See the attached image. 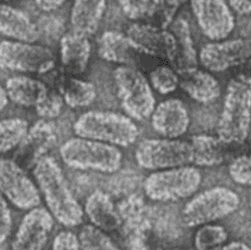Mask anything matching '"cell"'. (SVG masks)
Instances as JSON below:
<instances>
[{"label": "cell", "mask_w": 251, "mask_h": 250, "mask_svg": "<svg viewBox=\"0 0 251 250\" xmlns=\"http://www.w3.org/2000/svg\"><path fill=\"white\" fill-rule=\"evenodd\" d=\"M33 175L53 217L68 227L82 222L83 210L70 191L63 171L52 157L37 161Z\"/></svg>", "instance_id": "1"}, {"label": "cell", "mask_w": 251, "mask_h": 250, "mask_svg": "<svg viewBox=\"0 0 251 250\" xmlns=\"http://www.w3.org/2000/svg\"><path fill=\"white\" fill-rule=\"evenodd\" d=\"M251 123V82L239 75L228 84L216 131L224 144H242Z\"/></svg>", "instance_id": "2"}, {"label": "cell", "mask_w": 251, "mask_h": 250, "mask_svg": "<svg viewBox=\"0 0 251 250\" xmlns=\"http://www.w3.org/2000/svg\"><path fill=\"white\" fill-rule=\"evenodd\" d=\"M80 138L127 147L135 143L139 130L129 116L111 111L91 110L84 113L74 124Z\"/></svg>", "instance_id": "3"}, {"label": "cell", "mask_w": 251, "mask_h": 250, "mask_svg": "<svg viewBox=\"0 0 251 250\" xmlns=\"http://www.w3.org/2000/svg\"><path fill=\"white\" fill-rule=\"evenodd\" d=\"M63 162L70 168L79 170L111 174L119 170L123 154L115 145L88 138H70L60 148Z\"/></svg>", "instance_id": "4"}, {"label": "cell", "mask_w": 251, "mask_h": 250, "mask_svg": "<svg viewBox=\"0 0 251 250\" xmlns=\"http://www.w3.org/2000/svg\"><path fill=\"white\" fill-rule=\"evenodd\" d=\"M114 79L121 106L130 118L144 121L151 116L155 98L142 73L131 66H120L114 71Z\"/></svg>", "instance_id": "5"}, {"label": "cell", "mask_w": 251, "mask_h": 250, "mask_svg": "<svg viewBox=\"0 0 251 250\" xmlns=\"http://www.w3.org/2000/svg\"><path fill=\"white\" fill-rule=\"evenodd\" d=\"M201 179V172L194 167L169 168L149 175L144 183V190L154 201H178L194 194Z\"/></svg>", "instance_id": "6"}, {"label": "cell", "mask_w": 251, "mask_h": 250, "mask_svg": "<svg viewBox=\"0 0 251 250\" xmlns=\"http://www.w3.org/2000/svg\"><path fill=\"white\" fill-rule=\"evenodd\" d=\"M240 204L238 195L226 187L211 188L188 201L182 210V221L188 227L206 225L234 213Z\"/></svg>", "instance_id": "7"}, {"label": "cell", "mask_w": 251, "mask_h": 250, "mask_svg": "<svg viewBox=\"0 0 251 250\" xmlns=\"http://www.w3.org/2000/svg\"><path fill=\"white\" fill-rule=\"evenodd\" d=\"M138 164L149 170H165L193 163V150L187 142L163 138H147L135 150Z\"/></svg>", "instance_id": "8"}, {"label": "cell", "mask_w": 251, "mask_h": 250, "mask_svg": "<svg viewBox=\"0 0 251 250\" xmlns=\"http://www.w3.org/2000/svg\"><path fill=\"white\" fill-rule=\"evenodd\" d=\"M56 57L49 48L31 43L3 40L1 67L24 73L44 74L55 66Z\"/></svg>", "instance_id": "9"}, {"label": "cell", "mask_w": 251, "mask_h": 250, "mask_svg": "<svg viewBox=\"0 0 251 250\" xmlns=\"http://www.w3.org/2000/svg\"><path fill=\"white\" fill-rule=\"evenodd\" d=\"M1 190L3 197L20 209L31 210L40 204V191L35 184L10 159L1 161Z\"/></svg>", "instance_id": "10"}, {"label": "cell", "mask_w": 251, "mask_h": 250, "mask_svg": "<svg viewBox=\"0 0 251 250\" xmlns=\"http://www.w3.org/2000/svg\"><path fill=\"white\" fill-rule=\"evenodd\" d=\"M199 27L209 40H225L234 29L235 19L225 0H191Z\"/></svg>", "instance_id": "11"}, {"label": "cell", "mask_w": 251, "mask_h": 250, "mask_svg": "<svg viewBox=\"0 0 251 250\" xmlns=\"http://www.w3.org/2000/svg\"><path fill=\"white\" fill-rule=\"evenodd\" d=\"M54 220L44 207L33 208L24 216L11 243L10 250H43Z\"/></svg>", "instance_id": "12"}, {"label": "cell", "mask_w": 251, "mask_h": 250, "mask_svg": "<svg viewBox=\"0 0 251 250\" xmlns=\"http://www.w3.org/2000/svg\"><path fill=\"white\" fill-rule=\"evenodd\" d=\"M251 57V45L246 40H226L206 45L199 55L202 66L213 72H222L245 64Z\"/></svg>", "instance_id": "13"}, {"label": "cell", "mask_w": 251, "mask_h": 250, "mask_svg": "<svg viewBox=\"0 0 251 250\" xmlns=\"http://www.w3.org/2000/svg\"><path fill=\"white\" fill-rule=\"evenodd\" d=\"M129 39L139 52L162 56L173 63L176 56V39L170 31L152 24L135 23L129 26Z\"/></svg>", "instance_id": "14"}, {"label": "cell", "mask_w": 251, "mask_h": 250, "mask_svg": "<svg viewBox=\"0 0 251 250\" xmlns=\"http://www.w3.org/2000/svg\"><path fill=\"white\" fill-rule=\"evenodd\" d=\"M153 129L165 138L176 139L184 135L190 125V115L184 102L176 99L159 103L151 115Z\"/></svg>", "instance_id": "15"}, {"label": "cell", "mask_w": 251, "mask_h": 250, "mask_svg": "<svg viewBox=\"0 0 251 250\" xmlns=\"http://www.w3.org/2000/svg\"><path fill=\"white\" fill-rule=\"evenodd\" d=\"M1 33L24 43H34L40 37L39 27L26 14L7 4L1 6Z\"/></svg>", "instance_id": "16"}, {"label": "cell", "mask_w": 251, "mask_h": 250, "mask_svg": "<svg viewBox=\"0 0 251 250\" xmlns=\"http://www.w3.org/2000/svg\"><path fill=\"white\" fill-rule=\"evenodd\" d=\"M106 10V0H75L70 12L74 33L92 36L96 33Z\"/></svg>", "instance_id": "17"}, {"label": "cell", "mask_w": 251, "mask_h": 250, "mask_svg": "<svg viewBox=\"0 0 251 250\" xmlns=\"http://www.w3.org/2000/svg\"><path fill=\"white\" fill-rule=\"evenodd\" d=\"M91 52L92 46L88 38L79 33H66L60 40L61 61L65 69L73 74L85 71Z\"/></svg>", "instance_id": "18"}, {"label": "cell", "mask_w": 251, "mask_h": 250, "mask_svg": "<svg viewBox=\"0 0 251 250\" xmlns=\"http://www.w3.org/2000/svg\"><path fill=\"white\" fill-rule=\"evenodd\" d=\"M179 86L193 100L201 103L213 102L221 95L217 79L210 74L197 69L180 73Z\"/></svg>", "instance_id": "19"}, {"label": "cell", "mask_w": 251, "mask_h": 250, "mask_svg": "<svg viewBox=\"0 0 251 250\" xmlns=\"http://www.w3.org/2000/svg\"><path fill=\"white\" fill-rule=\"evenodd\" d=\"M169 26V31L176 39V56L172 63L177 72L180 74L197 69L198 56L188 23L178 18Z\"/></svg>", "instance_id": "20"}, {"label": "cell", "mask_w": 251, "mask_h": 250, "mask_svg": "<svg viewBox=\"0 0 251 250\" xmlns=\"http://www.w3.org/2000/svg\"><path fill=\"white\" fill-rule=\"evenodd\" d=\"M4 88L10 100L17 105L34 108L49 91L43 82L23 75L10 77Z\"/></svg>", "instance_id": "21"}, {"label": "cell", "mask_w": 251, "mask_h": 250, "mask_svg": "<svg viewBox=\"0 0 251 250\" xmlns=\"http://www.w3.org/2000/svg\"><path fill=\"white\" fill-rule=\"evenodd\" d=\"M87 216L101 230L110 231L117 229L121 223L111 199L103 191L98 190L90 195L85 205Z\"/></svg>", "instance_id": "22"}, {"label": "cell", "mask_w": 251, "mask_h": 250, "mask_svg": "<svg viewBox=\"0 0 251 250\" xmlns=\"http://www.w3.org/2000/svg\"><path fill=\"white\" fill-rule=\"evenodd\" d=\"M135 51L139 52L127 35L116 31H107L100 37L99 54L105 61L127 66L132 63Z\"/></svg>", "instance_id": "23"}, {"label": "cell", "mask_w": 251, "mask_h": 250, "mask_svg": "<svg viewBox=\"0 0 251 250\" xmlns=\"http://www.w3.org/2000/svg\"><path fill=\"white\" fill-rule=\"evenodd\" d=\"M220 138L207 135L193 136L191 145L193 150V163L200 167L218 166L224 161Z\"/></svg>", "instance_id": "24"}, {"label": "cell", "mask_w": 251, "mask_h": 250, "mask_svg": "<svg viewBox=\"0 0 251 250\" xmlns=\"http://www.w3.org/2000/svg\"><path fill=\"white\" fill-rule=\"evenodd\" d=\"M96 98V87L92 83L78 79H70L67 81L63 99L71 108L89 106Z\"/></svg>", "instance_id": "25"}, {"label": "cell", "mask_w": 251, "mask_h": 250, "mask_svg": "<svg viewBox=\"0 0 251 250\" xmlns=\"http://www.w3.org/2000/svg\"><path fill=\"white\" fill-rule=\"evenodd\" d=\"M28 122L24 119H3L0 125L1 152L12 150L26 139L28 134Z\"/></svg>", "instance_id": "26"}, {"label": "cell", "mask_w": 251, "mask_h": 250, "mask_svg": "<svg viewBox=\"0 0 251 250\" xmlns=\"http://www.w3.org/2000/svg\"><path fill=\"white\" fill-rule=\"evenodd\" d=\"M33 149L35 158L40 160L41 155L48 149L52 147L56 141V134L52 125L45 122H40L33 125L24 140Z\"/></svg>", "instance_id": "27"}, {"label": "cell", "mask_w": 251, "mask_h": 250, "mask_svg": "<svg viewBox=\"0 0 251 250\" xmlns=\"http://www.w3.org/2000/svg\"><path fill=\"white\" fill-rule=\"evenodd\" d=\"M78 238L82 250H121L103 230L93 225L83 226Z\"/></svg>", "instance_id": "28"}, {"label": "cell", "mask_w": 251, "mask_h": 250, "mask_svg": "<svg viewBox=\"0 0 251 250\" xmlns=\"http://www.w3.org/2000/svg\"><path fill=\"white\" fill-rule=\"evenodd\" d=\"M227 238V231L222 225L206 224L197 231L194 244L197 250H215Z\"/></svg>", "instance_id": "29"}, {"label": "cell", "mask_w": 251, "mask_h": 250, "mask_svg": "<svg viewBox=\"0 0 251 250\" xmlns=\"http://www.w3.org/2000/svg\"><path fill=\"white\" fill-rule=\"evenodd\" d=\"M181 3L180 0H151L147 16L151 19L152 25L166 29L175 21Z\"/></svg>", "instance_id": "30"}, {"label": "cell", "mask_w": 251, "mask_h": 250, "mask_svg": "<svg viewBox=\"0 0 251 250\" xmlns=\"http://www.w3.org/2000/svg\"><path fill=\"white\" fill-rule=\"evenodd\" d=\"M150 80L153 88L166 95L176 91L179 86V76L169 67L159 66L152 70Z\"/></svg>", "instance_id": "31"}, {"label": "cell", "mask_w": 251, "mask_h": 250, "mask_svg": "<svg viewBox=\"0 0 251 250\" xmlns=\"http://www.w3.org/2000/svg\"><path fill=\"white\" fill-rule=\"evenodd\" d=\"M63 99L55 92L48 91L36 107L37 114L45 119L56 118L63 110Z\"/></svg>", "instance_id": "32"}, {"label": "cell", "mask_w": 251, "mask_h": 250, "mask_svg": "<svg viewBox=\"0 0 251 250\" xmlns=\"http://www.w3.org/2000/svg\"><path fill=\"white\" fill-rule=\"evenodd\" d=\"M229 175L236 183L251 186V155L236 159L229 167Z\"/></svg>", "instance_id": "33"}, {"label": "cell", "mask_w": 251, "mask_h": 250, "mask_svg": "<svg viewBox=\"0 0 251 250\" xmlns=\"http://www.w3.org/2000/svg\"><path fill=\"white\" fill-rule=\"evenodd\" d=\"M126 16L138 20L146 17L149 12L151 0H117Z\"/></svg>", "instance_id": "34"}, {"label": "cell", "mask_w": 251, "mask_h": 250, "mask_svg": "<svg viewBox=\"0 0 251 250\" xmlns=\"http://www.w3.org/2000/svg\"><path fill=\"white\" fill-rule=\"evenodd\" d=\"M52 250H82L79 238L70 231H61L54 238Z\"/></svg>", "instance_id": "35"}, {"label": "cell", "mask_w": 251, "mask_h": 250, "mask_svg": "<svg viewBox=\"0 0 251 250\" xmlns=\"http://www.w3.org/2000/svg\"><path fill=\"white\" fill-rule=\"evenodd\" d=\"M40 26H42V31L48 38L50 39H57L60 37L61 39L63 35V24L59 20L53 17H46L40 23ZM39 26V27H40Z\"/></svg>", "instance_id": "36"}, {"label": "cell", "mask_w": 251, "mask_h": 250, "mask_svg": "<svg viewBox=\"0 0 251 250\" xmlns=\"http://www.w3.org/2000/svg\"><path fill=\"white\" fill-rule=\"evenodd\" d=\"M12 218L10 208L4 197L1 198V243L6 240L11 230Z\"/></svg>", "instance_id": "37"}, {"label": "cell", "mask_w": 251, "mask_h": 250, "mask_svg": "<svg viewBox=\"0 0 251 250\" xmlns=\"http://www.w3.org/2000/svg\"><path fill=\"white\" fill-rule=\"evenodd\" d=\"M67 0H34L37 6L44 11H52L63 5Z\"/></svg>", "instance_id": "38"}, {"label": "cell", "mask_w": 251, "mask_h": 250, "mask_svg": "<svg viewBox=\"0 0 251 250\" xmlns=\"http://www.w3.org/2000/svg\"><path fill=\"white\" fill-rule=\"evenodd\" d=\"M231 8L242 15L251 14V0H229Z\"/></svg>", "instance_id": "39"}, {"label": "cell", "mask_w": 251, "mask_h": 250, "mask_svg": "<svg viewBox=\"0 0 251 250\" xmlns=\"http://www.w3.org/2000/svg\"><path fill=\"white\" fill-rule=\"evenodd\" d=\"M221 250H251L247 244L242 242H232L222 247Z\"/></svg>", "instance_id": "40"}, {"label": "cell", "mask_w": 251, "mask_h": 250, "mask_svg": "<svg viewBox=\"0 0 251 250\" xmlns=\"http://www.w3.org/2000/svg\"><path fill=\"white\" fill-rule=\"evenodd\" d=\"M9 96L4 87H1V94H0V103H1V110H3L4 108L8 105L9 102Z\"/></svg>", "instance_id": "41"}, {"label": "cell", "mask_w": 251, "mask_h": 250, "mask_svg": "<svg viewBox=\"0 0 251 250\" xmlns=\"http://www.w3.org/2000/svg\"><path fill=\"white\" fill-rule=\"evenodd\" d=\"M245 64V69L243 73L240 74V75L245 77V79H248L249 81L251 82V60H249Z\"/></svg>", "instance_id": "42"}, {"label": "cell", "mask_w": 251, "mask_h": 250, "mask_svg": "<svg viewBox=\"0 0 251 250\" xmlns=\"http://www.w3.org/2000/svg\"><path fill=\"white\" fill-rule=\"evenodd\" d=\"M4 2H12V1H17V0H3Z\"/></svg>", "instance_id": "43"}, {"label": "cell", "mask_w": 251, "mask_h": 250, "mask_svg": "<svg viewBox=\"0 0 251 250\" xmlns=\"http://www.w3.org/2000/svg\"><path fill=\"white\" fill-rule=\"evenodd\" d=\"M185 1H186V0H180V2H181L182 3H185Z\"/></svg>", "instance_id": "44"}, {"label": "cell", "mask_w": 251, "mask_h": 250, "mask_svg": "<svg viewBox=\"0 0 251 250\" xmlns=\"http://www.w3.org/2000/svg\"><path fill=\"white\" fill-rule=\"evenodd\" d=\"M250 207H251V201H250Z\"/></svg>", "instance_id": "45"}]
</instances>
